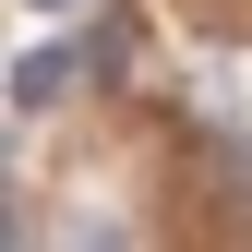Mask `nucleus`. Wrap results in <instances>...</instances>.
<instances>
[{"label": "nucleus", "mask_w": 252, "mask_h": 252, "mask_svg": "<svg viewBox=\"0 0 252 252\" xmlns=\"http://www.w3.org/2000/svg\"><path fill=\"white\" fill-rule=\"evenodd\" d=\"M72 60H84V84H120V72H132V12H96L72 36Z\"/></svg>", "instance_id": "nucleus-1"}, {"label": "nucleus", "mask_w": 252, "mask_h": 252, "mask_svg": "<svg viewBox=\"0 0 252 252\" xmlns=\"http://www.w3.org/2000/svg\"><path fill=\"white\" fill-rule=\"evenodd\" d=\"M72 72H84V60H60V48H24V60H12V108H24V120H36V108H60V84H72Z\"/></svg>", "instance_id": "nucleus-2"}, {"label": "nucleus", "mask_w": 252, "mask_h": 252, "mask_svg": "<svg viewBox=\"0 0 252 252\" xmlns=\"http://www.w3.org/2000/svg\"><path fill=\"white\" fill-rule=\"evenodd\" d=\"M60 252H132V240H120V216H84V228L60 240Z\"/></svg>", "instance_id": "nucleus-3"}, {"label": "nucleus", "mask_w": 252, "mask_h": 252, "mask_svg": "<svg viewBox=\"0 0 252 252\" xmlns=\"http://www.w3.org/2000/svg\"><path fill=\"white\" fill-rule=\"evenodd\" d=\"M36 12H72V0H36Z\"/></svg>", "instance_id": "nucleus-4"}]
</instances>
